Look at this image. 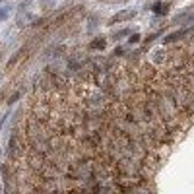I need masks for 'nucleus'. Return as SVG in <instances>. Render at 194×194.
Wrapping results in <instances>:
<instances>
[{"instance_id":"nucleus-1","label":"nucleus","mask_w":194,"mask_h":194,"mask_svg":"<svg viewBox=\"0 0 194 194\" xmlns=\"http://www.w3.org/2000/svg\"><path fill=\"white\" fill-rule=\"evenodd\" d=\"M136 12H132V10H126V12H120V14H116L115 18L111 19V23H119V22H124V19H130V18H134Z\"/></svg>"},{"instance_id":"nucleus-2","label":"nucleus","mask_w":194,"mask_h":194,"mask_svg":"<svg viewBox=\"0 0 194 194\" xmlns=\"http://www.w3.org/2000/svg\"><path fill=\"white\" fill-rule=\"evenodd\" d=\"M105 45H107V41L103 37H99V39H95V41L89 43V49H91V51H95V49H105Z\"/></svg>"},{"instance_id":"nucleus-3","label":"nucleus","mask_w":194,"mask_h":194,"mask_svg":"<svg viewBox=\"0 0 194 194\" xmlns=\"http://www.w3.org/2000/svg\"><path fill=\"white\" fill-rule=\"evenodd\" d=\"M155 12H159V14L163 12V14H165V12H167V4H155Z\"/></svg>"},{"instance_id":"nucleus-4","label":"nucleus","mask_w":194,"mask_h":194,"mask_svg":"<svg viewBox=\"0 0 194 194\" xmlns=\"http://www.w3.org/2000/svg\"><path fill=\"white\" fill-rule=\"evenodd\" d=\"M128 41H130V43H138V41H140V35H138V33L130 35V39H128Z\"/></svg>"}]
</instances>
